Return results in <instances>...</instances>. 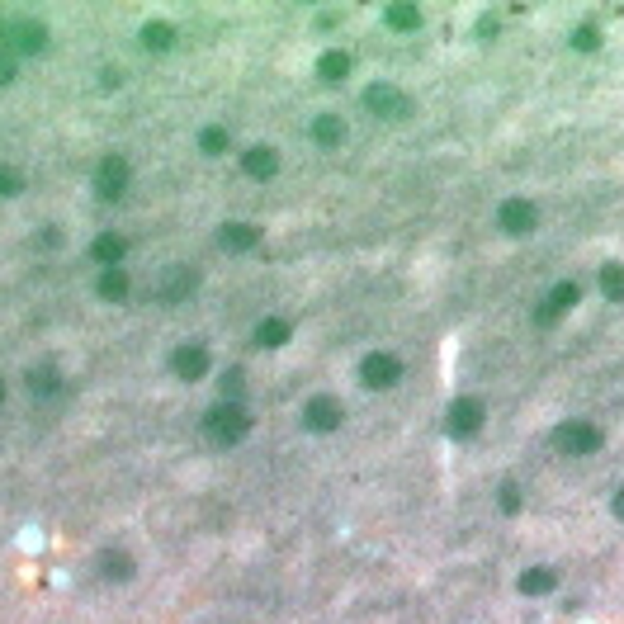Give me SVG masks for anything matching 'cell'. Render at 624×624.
I'll return each instance as SVG.
<instances>
[{"instance_id": "35", "label": "cell", "mask_w": 624, "mask_h": 624, "mask_svg": "<svg viewBox=\"0 0 624 624\" xmlns=\"http://www.w3.org/2000/svg\"><path fill=\"white\" fill-rule=\"evenodd\" d=\"M0 402H5V379H0Z\"/></svg>"}, {"instance_id": "7", "label": "cell", "mask_w": 624, "mask_h": 624, "mask_svg": "<svg viewBox=\"0 0 624 624\" xmlns=\"http://www.w3.org/2000/svg\"><path fill=\"white\" fill-rule=\"evenodd\" d=\"M497 223H502V232H511V237H525V232H535L539 213H535L530 199H506L497 208Z\"/></svg>"}, {"instance_id": "26", "label": "cell", "mask_w": 624, "mask_h": 624, "mask_svg": "<svg viewBox=\"0 0 624 624\" xmlns=\"http://www.w3.org/2000/svg\"><path fill=\"white\" fill-rule=\"evenodd\" d=\"M199 147H204V157H223V151H227V133L223 128H204Z\"/></svg>"}, {"instance_id": "25", "label": "cell", "mask_w": 624, "mask_h": 624, "mask_svg": "<svg viewBox=\"0 0 624 624\" xmlns=\"http://www.w3.org/2000/svg\"><path fill=\"white\" fill-rule=\"evenodd\" d=\"M601 294H605L610 303H624V266H620V260L601 270Z\"/></svg>"}, {"instance_id": "11", "label": "cell", "mask_w": 624, "mask_h": 624, "mask_svg": "<svg viewBox=\"0 0 624 624\" xmlns=\"http://www.w3.org/2000/svg\"><path fill=\"white\" fill-rule=\"evenodd\" d=\"M218 242H223L227 251H256L260 227H251V223H223V227H218Z\"/></svg>"}, {"instance_id": "10", "label": "cell", "mask_w": 624, "mask_h": 624, "mask_svg": "<svg viewBox=\"0 0 624 624\" xmlns=\"http://www.w3.org/2000/svg\"><path fill=\"white\" fill-rule=\"evenodd\" d=\"M303 421H308V431H336L345 421V407L336 397H312L308 407H303Z\"/></svg>"}, {"instance_id": "24", "label": "cell", "mask_w": 624, "mask_h": 624, "mask_svg": "<svg viewBox=\"0 0 624 624\" xmlns=\"http://www.w3.org/2000/svg\"><path fill=\"white\" fill-rule=\"evenodd\" d=\"M383 19H388V29H402V34H407V29H416V24H421V10H416V5H402V0H397V5L383 10Z\"/></svg>"}, {"instance_id": "13", "label": "cell", "mask_w": 624, "mask_h": 624, "mask_svg": "<svg viewBox=\"0 0 624 624\" xmlns=\"http://www.w3.org/2000/svg\"><path fill=\"white\" fill-rule=\"evenodd\" d=\"M95 567H100V577H104V582H128V577H133V553H123V549H104Z\"/></svg>"}, {"instance_id": "33", "label": "cell", "mask_w": 624, "mask_h": 624, "mask_svg": "<svg viewBox=\"0 0 624 624\" xmlns=\"http://www.w3.org/2000/svg\"><path fill=\"white\" fill-rule=\"evenodd\" d=\"M615 516H620V520H624V488H620V492H615Z\"/></svg>"}, {"instance_id": "15", "label": "cell", "mask_w": 624, "mask_h": 624, "mask_svg": "<svg viewBox=\"0 0 624 624\" xmlns=\"http://www.w3.org/2000/svg\"><path fill=\"white\" fill-rule=\"evenodd\" d=\"M24 383H29V393H34V397H58V393H62V374L52 369V365L29 369V374H24Z\"/></svg>"}, {"instance_id": "32", "label": "cell", "mask_w": 624, "mask_h": 624, "mask_svg": "<svg viewBox=\"0 0 624 624\" xmlns=\"http://www.w3.org/2000/svg\"><path fill=\"white\" fill-rule=\"evenodd\" d=\"M100 86H104V90L119 86V72H114V66H109V72H100Z\"/></svg>"}, {"instance_id": "12", "label": "cell", "mask_w": 624, "mask_h": 624, "mask_svg": "<svg viewBox=\"0 0 624 624\" xmlns=\"http://www.w3.org/2000/svg\"><path fill=\"white\" fill-rule=\"evenodd\" d=\"M10 34H15V48H19V52H43V48H48V29H43L38 19L10 24Z\"/></svg>"}, {"instance_id": "28", "label": "cell", "mask_w": 624, "mask_h": 624, "mask_svg": "<svg viewBox=\"0 0 624 624\" xmlns=\"http://www.w3.org/2000/svg\"><path fill=\"white\" fill-rule=\"evenodd\" d=\"M24 189V180H19V171H5L0 166V199H15V194Z\"/></svg>"}, {"instance_id": "22", "label": "cell", "mask_w": 624, "mask_h": 624, "mask_svg": "<svg viewBox=\"0 0 624 624\" xmlns=\"http://www.w3.org/2000/svg\"><path fill=\"white\" fill-rule=\"evenodd\" d=\"M312 143H317V147H336V143H345V123H341L336 114H317V123H312Z\"/></svg>"}, {"instance_id": "17", "label": "cell", "mask_w": 624, "mask_h": 624, "mask_svg": "<svg viewBox=\"0 0 624 624\" xmlns=\"http://www.w3.org/2000/svg\"><path fill=\"white\" fill-rule=\"evenodd\" d=\"M242 171L256 175V180H270L274 171H280V157H274V147H251L242 157Z\"/></svg>"}, {"instance_id": "4", "label": "cell", "mask_w": 624, "mask_h": 624, "mask_svg": "<svg viewBox=\"0 0 624 624\" xmlns=\"http://www.w3.org/2000/svg\"><path fill=\"white\" fill-rule=\"evenodd\" d=\"M397 379H402V359H397V355L374 351V355L359 359V383L374 388V393H388V388H393Z\"/></svg>"}, {"instance_id": "23", "label": "cell", "mask_w": 624, "mask_h": 624, "mask_svg": "<svg viewBox=\"0 0 624 624\" xmlns=\"http://www.w3.org/2000/svg\"><path fill=\"white\" fill-rule=\"evenodd\" d=\"M553 587H559V573H553V567H530V573H520V591L525 596H544Z\"/></svg>"}, {"instance_id": "3", "label": "cell", "mask_w": 624, "mask_h": 624, "mask_svg": "<svg viewBox=\"0 0 624 624\" xmlns=\"http://www.w3.org/2000/svg\"><path fill=\"white\" fill-rule=\"evenodd\" d=\"M601 431H596L591 421H563L559 431H553V450H563V454H573V459H582V454H596L601 450Z\"/></svg>"}, {"instance_id": "18", "label": "cell", "mask_w": 624, "mask_h": 624, "mask_svg": "<svg viewBox=\"0 0 624 624\" xmlns=\"http://www.w3.org/2000/svg\"><path fill=\"white\" fill-rule=\"evenodd\" d=\"M289 336H294V327H289L284 317H266V322L256 327V345H260V351H280Z\"/></svg>"}, {"instance_id": "6", "label": "cell", "mask_w": 624, "mask_h": 624, "mask_svg": "<svg viewBox=\"0 0 624 624\" xmlns=\"http://www.w3.org/2000/svg\"><path fill=\"white\" fill-rule=\"evenodd\" d=\"M445 431H450L454 440L478 435V431H482V402H478V397H459V402L445 412Z\"/></svg>"}, {"instance_id": "34", "label": "cell", "mask_w": 624, "mask_h": 624, "mask_svg": "<svg viewBox=\"0 0 624 624\" xmlns=\"http://www.w3.org/2000/svg\"><path fill=\"white\" fill-rule=\"evenodd\" d=\"M5 34H10V24H5V19H0V52H5Z\"/></svg>"}, {"instance_id": "27", "label": "cell", "mask_w": 624, "mask_h": 624, "mask_svg": "<svg viewBox=\"0 0 624 624\" xmlns=\"http://www.w3.org/2000/svg\"><path fill=\"white\" fill-rule=\"evenodd\" d=\"M573 48H577V52H596V48H601V34H596L591 24H582V29L573 34Z\"/></svg>"}, {"instance_id": "14", "label": "cell", "mask_w": 624, "mask_h": 624, "mask_svg": "<svg viewBox=\"0 0 624 624\" xmlns=\"http://www.w3.org/2000/svg\"><path fill=\"white\" fill-rule=\"evenodd\" d=\"M123 251H128V242H123V237H114V232H104V237H95V246H90L95 266H104V270L123 266Z\"/></svg>"}, {"instance_id": "20", "label": "cell", "mask_w": 624, "mask_h": 624, "mask_svg": "<svg viewBox=\"0 0 624 624\" xmlns=\"http://www.w3.org/2000/svg\"><path fill=\"white\" fill-rule=\"evenodd\" d=\"M317 76H322L327 86H341V81L351 76V58H345V52H322V58H317Z\"/></svg>"}, {"instance_id": "16", "label": "cell", "mask_w": 624, "mask_h": 624, "mask_svg": "<svg viewBox=\"0 0 624 624\" xmlns=\"http://www.w3.org/2000/svg\"><path fill=\"white\" fill-rule=\"evenodd\" d=\"M137 43H143L147 52H171V48H175V29H171L166 19H151V24H143Z\"/></svg>"}, {"instance_id": "1", "label": "cell", "mask_w": 624, "mask_h": 624, "mask_svg": "<svg viewBox=\"0 0 624 624\" xmlns=\"http://www.w3.org/2000/svg\"><path fill=\"white\" fill-rule=\"evenodd\" d=\"M204 431L208 440H218V445H242L246 435H251V412L242 407V402H213V412L204 416Z\"/></svg>"}, {"instance_id": "19", "label": "cell", "mask_w": 624, "mask_h": 624, "mask_svg": "<svg viewBox=\"0 0 624 624\" xmlns=\"http://www.w3.org/2000/svg\"><path fill=\"white\" fill-rule=\"evenodd\" d=\"M100 298H109V303H119V298H128V289H133V280H128V270L123 266H114V270H100Z\"/></svg>"}, {"instance_id": "8", "label": "cell", "mask_w": 624, "mask_h": 624, "mask_svg": "<svg viewBox=\"0 0 624 624\" xmlns=\"http://www.w3.org/2000/svg\"><path fill=\"white\" fill-rule=\"evenodd\" d=\"M208 351L204 345H180V351L171 355V369H175V379L180 383H199V379H208Z\"/></svg>"}, {"instance_id": "9", "label": "cell", "mask_w": 624, "mask_h": 624, "mask_svg": "<svg viewBox=\"0 0 624 624\" xmlns=\"http://www.w3.org/2000/svg\"><path fill=\"white\" fill-rule=\"evenodd\" d=\"M577 298H582V289H577V284H553L549 294H544V303H539L535 322H539V327H553V322H559V317H563L567 308H573Z\"/></svg>"}, {"instance_id": "2", "label": "cell", "mask_w": 624, "mask_h": 624, "mask_svg": "<svg viewBox=\"0 0 624 624\" xmlns=\"http://www.w3.org/2000/svg\"><path fill=\"white\" fill-rule=\"evenodd\" d=\"M365 109H369V114H379V119H407L416 104H412L407 90L388 86V81H374V86L365 90Z\"/></svg>"}, {"instance_id": "31", "label": "cell", "mask_w": 624, "mask_h": 624, "mask_svg": "<svg viewBox=\"0 0 624 624\" xmlns=\"http://www.w3.org/2000/svg\"><path fill=\"white\" fill-rule=\"evenodd\" d=\"M10 81H15V58L0 52V86H10Z\"/></svg>"}, {"instance_id": "30", "label": "cell", "mask_w": 624, "mask_h": 624, "mask_svg": "<svg viewBox=\"0 0 624 624\" xmlns=\"http://www.w3.org/2000/svg\"><path fill=\"white\" fill-rule=\"evenodd\" d=\"M502 511H506V516H516V511H520V488H516V482H506V488H502Z\"/></svg>"}, {"instance_id": "5", "label": "cell", "mask_w": 624, "mask_h": 624, "mask_svg": "<svg viewBox=\"0 0 624 624\" xmlns=\"http://www.w3.org/2000/svg\"><path fill=\"white\" fill-rule=\"evenodd\" d=\"M128 180H133L128 161H123V157H104L100 171H95V194H100L104 204H119L123 194H128Z\"/></svg>"}, {"instance_id": "29", "label": "cell", "mask_w": 624, "mask_h": 624, "mask_svg": "<svg viewBox=\"0 0 624 624\" xmlns=\"http://www.w3.org/2000/svg\"><path fill=\"white\" fill-rule=\"evenodd\" d=\"M242 388H246V383H242V369H227V374H223V393H227V402H237V397H242Z\"/></svg>"}, {"instance_id": "21", "label": "cell", "mask_w": 624, "mask_h": 624, "mask_svg": "<svg viewBox=\"0 0 624 624\" xmlns=\"http://www.w3.org/2000/svg\"><path fill=\"white\" fill-rule=\"evenodd\" d=\"M194 284H199V274H194V270H171V274L161 280V298H166V303H175V298L194 294Z\"/></svg>"}]
</instances>
